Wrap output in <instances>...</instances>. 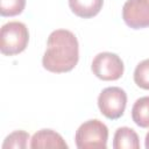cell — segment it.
Instances as JSON below:
<instances>
[{
	"label": "cell",
	"mask_w": 149,
	"mask_h": 149,
	"mask_svg": "<svg viewBox=\"0 0 149 149\" xmlns=\"http://www.w3.org/2000/svg\"><path fill=\"white\" fill-rule=\"evenodd\" d=\"M79 59V44L76 35L66 29L54 30L47 42V50L42 58L45 70L54 73L69 72Z\"/></svg>",
	"instance_id": "cell-1"
},
{
	"label": "cell",
	"mask_w": 149,
	"mask_h": 149,
	"mask_svg": "<svg viewBox=\"0 0 149 149\" xmlns=\"http://www.w3.org/2000/svg\"><path fill=\"white\" fill-rule=\"evenodd\" d=\"M74 140L79 149H106L108 128L98 119L85 121L78 127Z\"/></svg>",
	"instance_id": "cell-2"
},
{
	"label": "cell",
	"mask_w": 149,
	"mask_h": 149,
	"mask_svg": "<svg viewBox=\"0 0 149 149\" xmlns=\"http://www.w3.org/2000/svg\"><path fill=\"white\" fill-rule=\"evenodd\" d=\"M29 42V31L24 23L10 21L1 27L0 50L6 56H14L22 52Z\"/></svg>",
	"instance_id": "cell-3"
},
{
	"label": "cell",
	"mask_w": 149,
	"mask_h": 149,
	"mask_svg": "<svg viewBox=\"0 0 149 149\" xmlns=\"http://www.w3.org/2000/svg\"><path fill=\"white\" fill-rule=\"evenodd\" d=\"M127 105V94L125 90L118 86L104 88L98 97V107L107 119L115 120L123 115Z\"/></svg>",
	"instance_id": "cell-4"
},
{
	"label": "cell",
	"mask_w": 149,
	"mask_h": 149,
	"mask_svg": "<svg viewBox=\"0 0 149 149\" xmlns=\"http://www.w3.org/2000/svg\"><path fill=\"white\" fill-rule=\"evenodd\" d=\"M91 69L97 78L105 81H111L118 80L122 77L125 65L122 59L116 54L100 52L93 58Z\"/></svg>",
	"instance_id": "cell-5"
},
{
	"label": "cell",
	"mask_w": 149,
	"mask_h": 149,
	"mask_svg": "<svg viewBox=\"0 0 149 149\" xmlns=\"http://www.w3.org/2000/svg\"><path fill=\"white\" fill-rule=\"evenodd\" d=\"M122 19L133 29L149 27V0H127L122 7Z\"/></svg>",
	"instance_id": "cell-6"
},
{
	"label": "cell",
	"mask_w": 149,
	"mask_h": 149,
	"mask_svg": "<svg viewBox=\"0 0 149 149\" xmlns=\"http://www.w3.org/2000/svg\"><path fill=\"white\" fill-rule=\"evenodd\" d=\"M30 148H59L68 149L66 142L63 137L52 129H41L36 132L30 142Z\"/></svg>",
	"instance_id": "cell-7"
},
{
	"label": "cell",
	"mask_w": 149,
	"mask_h": 149,
	"mask_svg": "<svg viewBox=\"0 0 149 149\" xmlns=\"http://www.w3.org/2000/svg\"><path fill=\"white\" fill-rule=\"evenodd\" d=\"M104 0H69V7L72 13L81 19L95 16L102 8Z\"/></svg>",
	"instance_id": "cell-8"
},
{
	"label": "cell",
	"mask_w": 149,
	"mask_h": 149,
	"mask_svg": "<svg viewBox=\"0 0 149 149\" xmlns=\"http://www.w3.org/2000/svg\"><path fill=\"white\" fill-rule=\"evenodd\" d=\"M114 149H139L140 141L136 132L129 127H120L116 129L113 139Z\"/></svg>",
	"instance_id": "cell-9"
},
{
	"label": "cell",
	"mask_w": 149,
	"mask_h": 149,
	"mask_svg": "<svg viewBox=\"0 0 149 149\" xmlns=\"http://www.w3.org/2000/svg\"><path fill=\"white\" fill-rule=\"evenodd\" d=\"M132 119L141 128L149 127V97L139 98L132 108Z\"/></svg>",
	"instance_id": "cell-10"
},
{
	"label": "cell",
	"mask_w": 149,
	"mask_h": 149,
	"mask_svg": "<svg viewBox=\"0 0 149 149\" xmlns=\"http://www.w3.org/2000/svg\"><path fill=\"white\" fill-rule=\"evenodd\" d=\"M29 134L24 130H15L10 133L2 143V149H24L28 146Z\"/></svg>",
	"instance_id": "cell-11"
},
{
	"label": "cell",
	"mask_w": 149,
	"mask_h": 149,
	"mask_svg": "<svg viewBox=\"0 0 149 149\" xmlns=\"http://www.w3.org/2000/svg\"><path fill=\"white\" fill-rule=\"evenodd\" d=\"M134 81L139 87L149 90V58L136 65L134 71Z\"/></svg>",
	"instance_id": "cell-12"
},
{
	"label": "cell",
	"mask_w": 149,
	"mask_h": 149,
	"mask_svg": "<svg viewBox=\"0 0 149 149\" xmlns=\"http://www.w3.org/2000/svg\"><path fill=\"white\" fill-rule=\"evenodd\" d=\"M26 0H0V14L2 16H15L23 12Z\"/></svg>",
	"instance_id": "cell-13"
},
{
	"label": "cell",
	"mask_w": 149,
	"mask_h": 149,
	"mask_svg": "<svg viewBox=\"0 0 149 149\" xmlns=\"http://www.w3.org/2000/svg\"><path fill=\"white\" fill-rule=\"evenodd\" d=\"M144 146H146V148H147V149H149V132H148V133H147V135H146Z\"/></svg>",
	"instance_id": "cell-14"
}]
</instances>
